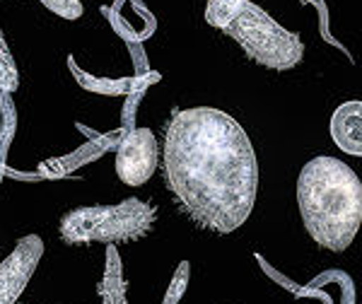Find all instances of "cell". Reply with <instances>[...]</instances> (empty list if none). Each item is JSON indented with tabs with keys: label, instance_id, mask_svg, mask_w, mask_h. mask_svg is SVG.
Instances as JSON below:
<instances>
[{
	"label": "cell",
	"instance_id": "13",
	"mask_svg": "<svg viewBox=\"0 0 362 304\" xmlns=\"http://www.w3.org/2000/svg\"><path fill=\"white\" fill-rule=\"evenodd\" d=\"M37 3H42L49 13H54L61 20H80L85 13L80 0H37Z\"/></svg>",
	"mask_w": 362,
	"mask_h": 304
},
{
	"label": "cell",
	"instance_id": "14",
	"mask_svg": "<svg viewBox=\"0 0 362 304\" xmlns=\"http://www.w3.org/2000/svg\"><path fill=\"white\" fill-rule=\"evenodd\" d=\"M0 95H5V92H3V87H0Z\"/></svg>",
	"mask_w": 362,
	"mask_h": 304
},
{
	"label": "cell",
	"instance_id": "3",
	"mask_svg": "<svg viewBox=\"0 0 362 304\" xmlns=\"http://www.w3.org/2000/svg\"><path fill=\"white\" fill-rule=\"evenodd\" d=\"M157 222V208L143 198H126L114 206H80L68 210L58 235L68 247L128 244L148 237Z\"/></svg>",
	"mask_w": 362,
	"mask_h": 304
},
{
	"label": "cell",
	"instance_id": "5",
	"mask_svg": "<svg viewBox=\"0 0 362 304\" xmlns=\"http://www.w3.org/2000/svg\"><path fill=\"white\" fill-rule=\"evenodd\" d=\"M160 165V145L150 128H133L116 148V174L126 186H143Z\"/></svg>",
	"mask_w": 362,
	"mask_h": 304
},
{
	"label": "cell",
	"instance_id": "2",
	"mask_svg": "<svg viewBox=\"0 0 362 304\" xmlns=\"http://www.w3.org/2000/svg\"><path fill=\"white\" fill-rule=\"evenodd\" d=\"M297 206L309 237L341 254L362 225V181L343 160L319 155L297 177Z\"/></svg>",
	"mask_w": 362,
	"mask_h": 304
},
{
	"label": "cell",
	"instance_id": "12",
	"mask_svg": "<svg viewBox=\"0 0 362 304\" xmlns=\"http://www.w3.org/2000/svg\"><path fill=\"white\" fill-rule=\"evenodd\" d=\"M189 280H191V263L181 261L177 266V271H174L172 280H169L162 304H179L181 300H184L186 290H189Z\"/></svg>",
	"mask_w": 362,
	"mask_h": 304
},
{
	"label": "cell",
	"instance_id": "4",
	"mask_svg": "<svg viewBox=\"0 0 362 304\" xmlns=\"http://www.w3.org/2000/svg\"><path fill=\"white\" fill-rule=\"evenodd\" d=\"M230 34L251 61L271 70H290L305 58V44L295 32L280 27L266 10L244 3L235 20L227 25Z\"/></svg>",
	"mask_w": 362,
	"mask_h": 304
},
{
	"label": "cell",
	"instance_id": "10",
	"mask_svg": "<svg viewBox=\"0 0 362 304\" xmlns=\"http://www.w3.org/2000/svg\"><path fill=\"white\" fill-rule=\"evenodd\" d=\"M0 87H3L5 95H13L20 87V70H17L13 51H10L8 42H5L3 29H0Z\"/></svg>",
	"mask_w": 362,
	"mask_h": 304
},
{
	"label": "cell",
	"instance_id": "6",
	"mask_svg": "<svg viewBox=\"0 0 362 304\" xmlns=\"http://www.w3.org/2000/svg\"><path fill=\"white\" fill-rule=\"evenodd\" d=\"M44 256V242L39 235L20 237L10 256L0 263V304H15L17 297L37 271L39 261Z\"/></svg>",
	"mask_w": 362,
	"mask_h": 304
},
{
	"label": "cell",
	"instance_id": "9",
	"mask_svg": "<svg viewBox=\"0 0 362 304\" xmlns=\"http://www.w3.org/2000/svg\"><path fill=\"white\" fill-rule=\"evenodd\" d=\"M247 3V0H208L206 5V22L210 27L215 29H227L232 20L239 15V10H242V5Z\"/></svg>",
	"mask_w": 362,
	"mask_h": 304
},
{
	"label": "cell",
	"instance_id": "1",
	"mask_svg": "<svg viewBox=\"0 0 362 304\" xmlns=\"http://www.w3.org/2000/svg\"><path fill=\"white\" fill-rule=\"evenodd\" d=\"M165 181L198 227L230 235L249 220L259 194V160L242 124L223 109L172 116L162 148Z\"/></svg>",
	"mask_w": 362,
	"mask_h": 304
},
{
	"label": "cell",
	"instance_id": "8",
	"mask_svg": "<svg viewBox=\"0 0 362 304\" xmlns=\"http://www.w3.org/2000/svg\"><path fill=\"white\" fill-rule=\"evenodd\" d=\"M99 297H102V304H128L124 263H121L116 244H109L107 249V266H104V276L99 283Z\"/></svg>",
	"mask_w": 362,
	"mask_h": 304
},
{
	"label": "cell",
	"instance_id": "11",
	"mask_svg": "<svg viewBox=\"0 0 362 304\" xmlns=\"http://www.w3.org/2000/svg\"><path fill=\"white\" fill-rule=\"evenodd\" d=\"M0 109H3V126H0V165L5 162V152H8L10 143L15 138V128H17V119H15V107L10 95H0Z\"/></svg>",
	"mask_w": 362,
	"mask_h": 304
},
{
	"label": "cell",
	"instance_id": "7",
	"mask_svg": "<svg viewBox=\"0 0 362 304\" xmlns=\"http://www.w3.org/2000/svg\"><path fill=\"white\" fill-rule=\"evenodd\" d=\"M331 138L346 155L362 157V99H350L331 116Z\"/></svg>",
	"mask_w": 362,
	"mask_h": 304
}]
</instances>
